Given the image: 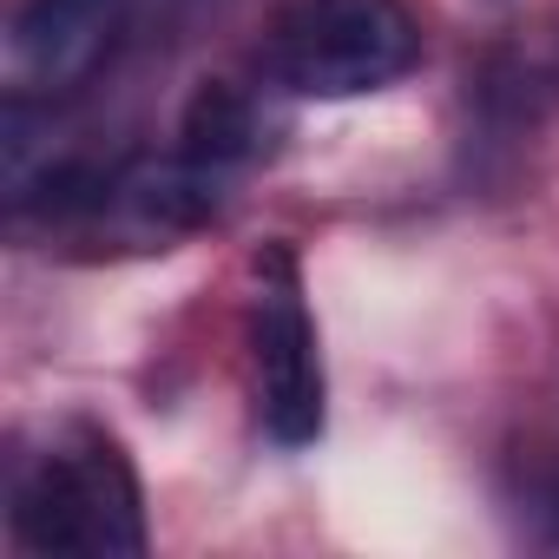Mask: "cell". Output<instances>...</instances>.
I'll list each match as a JSON object with an SVG mask.
<instances>
[{
  "instance_id": "cell-1",
  "label": "cell",
  "mask_w": 559,
  "mask_h": 559,
  "mask_svg": "<svg viewBox=\"0 0 559 559\" xmlns=\"http://www.w3.org/2000/svg\"><path fill=\"white\" fill-rule=\"evenodd\" d=\"M8 526L27 552H145V500L126 448L106 428H67L40 454H21L8 480Z\"/></svg>"
},
{
  "instance_id": "cell-2",
  "label": "cell",
  "mask_w": 559,
  "mask_h": 559,
  "mask_svg": "<svg viewBox=\"0 0 559 559\" xmlns=\"http://www.w3.org/2000/svg\"><path fill=\"white\" fill-rule=\"evenodd\" d=\"M421 21L408 0H270L257 67L297 99H362L415 73Z\"/></svg>"
},
{
  "instance_id": "cell-3",
  "label": "cell",
  "mask_w": 559,
  "mask_h": 559,
  "mask_svg": "<svg viewBox=\"0 0 559 559\" xmlns=\"http://www.w3.org/2000/svg\"><path fill=\"white\" fill-rule=\"evenodd\" d=\"M250 369H257V415L284 448H310L323 435V356L317 323L304 310L297 250L270 243L257 257L250 290Z\"/></svg>"
},
{
  "instance_id": "cell-4",
  "label": "cell",
  "mask_w": 559,
  "mask_h": 559,
  "mask_svg": "<svg viewBox=\"0 0 559 559\" xmlns=\"http://www.w3.org/2000/svg\"><path fill=\"white\" fill-rule=\"evenodd\" d=\"M112 21H119V0H27L14 14V60L27 80L67 93L99 67Z\"/></svg>"
},
{
  "instance_id": "cell-5",
  "label": "cell",
  "mask_w": 559,
  "mask_h": 559,
  "mask_svg": "<svg viewBox=\"0 0 559 559\" xmlns=\"http://www.w3.org/2000/svg\"><path fill=\"white\" fill-rule=\"evenodd\" d=\"M263 145V119L250 106L243 86H224V80H204L185 106V126H178V158H191L198 171L224 178L237 171L243 158H257Z\"/></svg>"
},
{
  "instance_id": "cell-6",
  "label": "cell",
  "mask_w": 559,
  "mask_h": 559,
  "mask_svg": "<svg viewBox=\"0 0 559 559\" xmlns=\"http://www.w3.org/2000/svg\"><path fill=\"white\" fill-rule=\"evenodd\" d=\"M533 520H539V533L559 546V467L539 474V487H533Z\"/></svg>"
}]
</instances>
